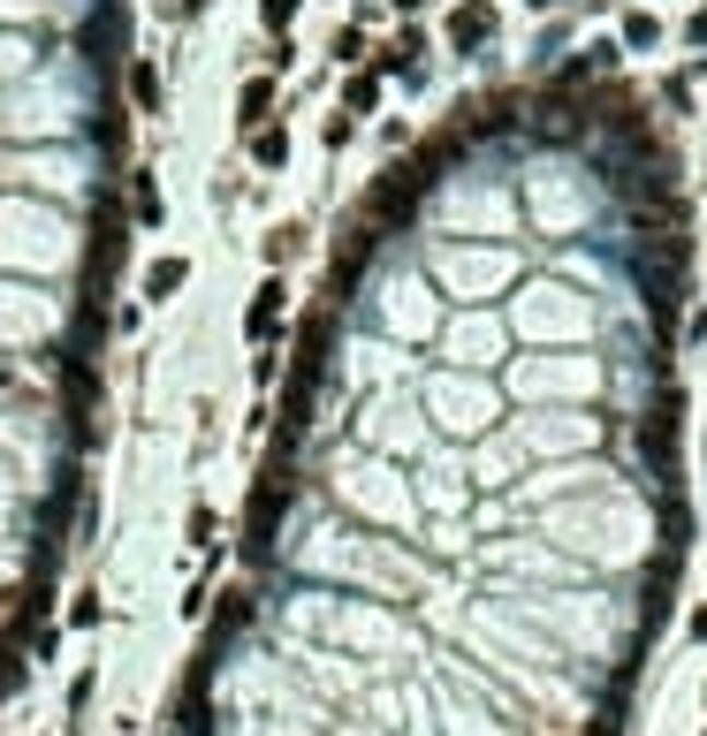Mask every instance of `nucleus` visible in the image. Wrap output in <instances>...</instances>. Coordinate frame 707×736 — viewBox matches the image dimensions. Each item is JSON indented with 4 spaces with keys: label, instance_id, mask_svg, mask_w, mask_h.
<instances>
[{
    "label": "nucleus",
    "instance_id": "nucleus-4",
    "mask_svg": "<svg viewBox=\"0 0 707 736\" xmlns=\"http://www.w3.org/2000/svg\"><path fill=\"white\" fill-rule=\"evenodd\" d=\"M236 122H244V138H251L259 122H274V76H251V84H244V99H236Z\"/></svg>",
    "mask_w": 707,
    "mask_h": 736
},
{
    "label": "nucleus",
    "instance_id": "nucleus-3",
    "mask_svg": "<svg viewBox=\"0 0 707 736\" xmlns=\"http://www.w3.org/2000/svg\"><path fill=\"white\" fill-rule=\"evenodd\" d=\"M419 54H426V31L419 23H403L388 46H380V61H373V76H419Z\"/></svg>",
    "mask_w": 707,
    "mask_h": 736
},
{
    "label": "nucleus",
    "instance_id": "nucleus-6",
    "mask_svg": "<svg viewBox=\"0 0 707 736\" xmlns=\"http://www.w3.org/2000/svg\"><path fill=\"white\" fill-rule=\"evenodd\" d=\"M251 159H259V167H282V159H290V130H282V122H259V130H251Z\"/></svg>",
    "mask_w": 707,
    "mask_h": 736
},
{
    "label": "nucleus",
    "instance_id": "nucleus-13",
    "mask_svg": "<svg viewBox=\"0 0 707 736\" xmlns=\"http://www.w3.org/2000/svg\"><path fill=\"white\" fill-rule=\"evenodd\" d=\"M297 8H305V0H259V15H267V31H274V38L290 31V15H297Z\"/></svg>",
    "mask_w": 707,
    "mask_h": 736
},
{
    "label": "nucleus",
    "instance_id": "nucleus-11",
    "mask_svg": "<svg viewBox=\"0 0 707 736\" xmlns=\"http://www.w3.org/2000/svg\"><path fill=\"white\" fill-rule=\"evenodd\" d=\"M297 244H305V228H274V236H267V259H274V266L297 259Z\"/></svg>",
    "mask_w": 707,
    "mask_h": 736
},
{
    "label": "nucleus",
    "instance_id": "nucleus-15",
    "mask_svg": "<svg viewBox=\"0 0 707 736\" xmlns=\"http://www.w3.org/2000/svg\"><path fill=\"white\" fill-rule=\"evenodd\" d=\"M274 372H282V357H274V349H267V342H259V357H251V380H259V388H267V380H274Z\"/></svg>",
    "mask_w": 707,
    "mask_h": 736
},
{
    "label": "nucleus",
    "instance_id": "nucleus-5",
    "mask_svg": "<svg viewBox=\"0 0 707 736\" xmlns=\"http://www.w3.org/2000/svg\"><path fill=\"white\" fill-rule=\"evenodd\" d=\"M182 282H190V259H153V266H145V296H153V304L176 296Z\"/></svg>",
    "mask_w": 707,
    "mask_h": 736
},
{
    "label": "nucleus",
    "instance_id": "nucleus-2",
    "mask_svg": "<svg viewBox=\"0 0 707 736\" xmlns=\"http://www.w3.org/2000/svg\"><path fill=\"white\" fill-rule=\"evenodd\" d=\"M487 38H495V0H464V8L449 15V46H457V54H480Z\"/></svg>",
    "mask_w": 707,
    "mask_h": 736
},
{
    "label": "nucleus",
    "instance_id": "nucleus-1",
    "mask_svg": "<svg viewBox=\"0 0 707 736\" xmlns=\"http://www.w3.org/2000/svg\"><path fill=\"white\" fill-rule=\"evenodd\" d=\"M282 311H290V282H282V274H267V282L251 289V304H244V334H251V349H259V342H274Z\"/></svg>",
    "mask_w": 707,
    "mask_h": 736
},
{
    "label": "nucleus",
    "instance_id": "nucleus-8",
    "mask_svg": "<svg viewBox=\"0 0 707 736\" xmlns=\"http://www.w3.org/2000/svg\"><path fill=\"white\" fill-rule=\"evenodd\" d=\"M130 205H138V221H145V228H161V213H168V205H161V182H153L145 167H138V182H130Z\"/></svg>",
    "mask_w": 707,
    "mask_h": 736
},
{
    "label": "nucleus",
    "instance_id": "nucleus-16",
    "mask_svg": "<svg viewBox=\"0 0 707 736\" xmlns=\"http://www.w3.org/2000/svg\"><path fill=\"white\" fill-rule=\"evenodd\" d=\"M69 622H76V630H92V622H99V592H84V600L69 607Z\"/></svg>",
    "mask_w": 707,
    "mask_h": 736
},
{
    "label": "nucleus",
    "instance_id": "nucleus-17",
    "mask_svg": "<svg viewBox=\"0 0 707 736\" xmlns=\"http://www.w3.org/2000/svg\"><path fill=\"white\" fill-rule=\"evenodd\" d=\"M685 38H693V46H707V8L693 15V23H685Z\"/></svg>",
    "mask_w": 707,
    "mask_h": 736
},
{
    "label": "nucleus",
    "instance_id": "nucleus-14",
    "mask_svg": "<svg viewBox=\"0 0 707 736\" xmlns=\"http://www.w3.org/2000/svg\"><path fill=\"white\" fill-rule=\"evenodd\" d=\"M357 54H365V31L343 23V31H335V61H357Z\"/></svg>",
    "mask_w": 707,
    "mask_h": 736
},
{
    "label": "nucleus",
    "instance_id": "nucleus-19",
    "mask_svg": "<svg viewBox=\"0 0 707 736\" xmlns=\"http://www.w3.org/2000/svg\"><path fill=\"white\" fill-rule=\"evenodd\" d=\"M693 638H700V645H707V607H693Z\"/></svg>",
    "mask_w": 707,
    "mask_h": 736
},
{
    "label": "nucleus",
    "instance_id": "nucleus-18",
    "mask_svg": "<svg viewBox=\"0 0 707 736\" xmlns=\"http://www.w3.org/2000/svg\"><path fill=\"white\" fill-rule=\"evenodd\" d=\"M586 736H624V722H616V714H601V722H593Z\"/></svg>",
    "mask_w": 707,
    "mask_h": 736
},
{
    "label": "nucleus",
    "instance_id": "nucleus-9",
    "mask_svg": "<svg viewBox=\"0 0 707 736\" xmlns=\"http://www.w3.org/2000/svg\"><path fill=\"white\" fill-rule=\"evenodd\" d=\"M373 99H380V76H373V69H365V76H351V92H343V115H373Z\"/></svg>",
    "mask_w": 707,
    "mask_h": 736
},
{
    "label": "nucleus",
    "instance_id": "nucleus-12",
    "mask_svg": "<svg viewBox=\"0 0 707 736\" xmlns=\"http://www.w3.org/2000/svg\"><path fill=\"white\" fill-rule=\"evenodd\" d=\"M662 532H670V539H685V532H693V509H685V501H677V494H670V501H662Z\"/></svg>",
    "mask_w": 707,
    "mask_h": 736
},
{
    "label": "nucleus",
    "instance_id": "nucleus-7",
    "mask_svg": "<svg viewBox=\"0 0 707 736\" xmlns=\"http://www.w3.org/2000/svg\"><path fill=\"white\" fill-rule=\"evenodd\" d=\"M130 99H138V115H161V69L153 61H130Z\"/></svg>",
    "mask_w": 707,
    "mask_h": 736
},
{
    "label": "nucleus",
    "instance_id": "nucleus-10",
    "mask_svg": "<svg viewBox=\"0 0 707 736\" xmlns=\"http://www.w3.org/2000/svg\"><path fill=\"white\" fill-rule=\"evenodd\" d=\"M655 38H662L655 15H624V46H655Z\"/></svg>",
    "mask_w": 707,
    "mask_h": 736
}]
</instances>
